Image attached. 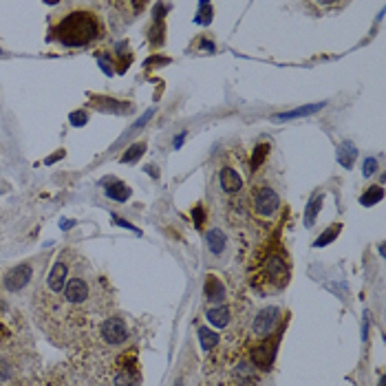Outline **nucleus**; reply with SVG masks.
Returning a JSON list of instances; mask_svg holds the SVG:
<instances>
[{"instance_id":"1","label":"nucleus","mask_w":386,"mask_h":386,"mask_svg":"<svg viewBox=\"0 0 386 386\" xmlns=\"http://www.w3.org/2000/svg\"><path fill=\"white\" fill-rule=\"evenodd\" d=\"M115 311V296L76 247H64L31 296V314L49 342L71 349L86 331Z\"/></svg>"},{"instance_id":"2","label":"nucleus","mask_w":386,"mask_h":386,"mask_svg":"<svg viewBox=\"0 0 386 386\" xmlns=\"http://www.w3.org/2000/svg\"><path fill=\"white\" fill-rule=\"evenodd\" d=\"M93 3H64L51 16L49 40L69 49L93 47L106 38L104 18Z\"/></svg>"},{"instance_id":"3","label":"nucleus","mask_w":386,"mask_h":386,"mask_svg":"<svg viewBox=\"0 0 386 386\" xmlns=\"http://www.w3.org/2000/svg\"><path fill=\"white\" fill-rule=\"evenodd\" d=\"M252 181V165L250 155L241 151H230L228 155H221L214 168V183L212 190L223 201L226 216L232 223H243L247 221L245 210V192Z\"/></svg>"},{"instance_id":"4","label":"nucleus","mask_w":386,"mask_h":386,"mask_svg":"<svg viewBox=\"0 0 386 386\" xmlns=\"http://www.w3.org/2000/svg\"><path fill=\"white\" fill-rule=\"evenodd\" d=\"M291 281V256L279 238L265 241L250 254L247 283L259 296H276Z\"/></svg>"},{"instance_id":"5","label":"nucleus","mask_w":386,"mask_h":386,"mask_svg":"<svg viewBox=\"0 0 386 386\" xmlns=\"http://www.w3.org/2000/svg\"><path fill=\"white\" fill-rule=\"evenodd\" d=\"M247 221L265 232L274 230L283 212V199L279 186L265 175H254L245 192Z\"/></svg>"},{"instance_id":"6","label":"nucleus","mask_w":386,"mask_h":386,"mask_svg":"<svg viewBox=\"0 0 386 386\" xmlns=\"http://www.w3.org/2000/svg\"><path fill=\"white\" fill-rule=\"evenodd\" d=\"M45 261H49V254H40L35 259L23 261L13 267L0 269V298H5L13 305L21 307L23 298H31L35 287H38V279L45 269Z\"/></svg>"},{"instance_id":"7","label":"nucleus","mask_w":386,"mask_h":386,"mask_svg":"<svg viewBox=\"0 0 386 386\" xmlns=\"http://www.w3.org/2000/svg\"><path fill=\"white\" fill-rule=\"evenodd\" d=\"M285 311L276 305L263 307L261 311L250 318V324L245 329V346L247 344H256V342H263L269 340L274 336H281V322H283Z\"/></svg>"},{"instance_id":"8","label":"nucleus","mask_w":386,"mask_h":386,"mask_svg":"<svg viewBox=\"0 0 386 386\" xmlns=\"http://www.w3.org/2000/svg\"><path fill=\"white\" fill-rule=\"evenodd\" d=\"M204 300H206V307H218V305L228 303L230 287H228L226 279H221L218 274L210 271L204 283Z\"/></svg>"},{"instance_id":"9","label":"nucleus","mask_w":386,"mask_h":386,"mask_svg":"<svg viewBox=\"0 0 386 386\" xmlns=\"http://www.w3.org/2000/svg\"><path fill=\"white\" fill-rule=\"evenodd\" d=\"M197 334H199V342H201V349L206 351V356L212 353L214 349L221 346V336L216 334V331H212L210 327L199 324V327H197Z\"/></svg>"},{"instance_id":"10","label":"nucleus","mask_w":386,"mask_h":386,"mask_svg":"<svg viewBox=\"0 0 386 386\" xmlns=\"http://www.w3.org/2000/svg\"><path fill=\"white\" fill-rule=\"evenodd\" d=\"M206 238H208V250H210L212 256H221V254L226 252V247H228V236H226V232L221 230V228H210L208 234H206Z\"/></svg>"},{"instance_id":"11","label":"nucleus","mask_w":386,"mask_h":386,"mask_svg":"<svg viewBox=\"0 0 386 386\" xmlns=\"http://www.w3.org/2000/svg\"><path fill=\"white\" fill-rule=\"evenodd\" d=\"M104 188H106V197L115 199V201H126L128 197H131V188L124 186L122 181H115V179L104 181Z\"/></svg>"},{"instance_id":"12","label":"nucleus","mask_w":386,"mask_h":386,"mask_svg":"<svg viewBox=\"0 0 386 386\" xmlns=\"http://www.w3.org/2000/svg\"><path fill=\"white\" fill-rule=\"evenodd\" d=\"M380 199H382V188H369V190H366V194L362 197V204L373 206L375 201H380Z\"/></svg>"},{"instance_id":"13","label":"nucleus","mask_w":386,"mask_h":386,"mask_svg":"<svg viewBox=\"0 0 386 386\" xmlns=\"http://www.w3.org/2000/svg\"><path fill=\"white\" fill-rule=\"evenodd\" d=\"M316 208H320V197H314L311 199V204H309V210H307V216H305V223L307 226H311L314 223V218H316Z\"/></svg>"},{"instance_id":"14","label":"nucleus","mask_w":386,"mask_h":386,"mask_svg":"<svg viewBox=\"0 0 386 386\" xmlns=\"http://www.w3.org/2000/svg\"><path fill=\"white\" fill-rule=\"evenodd\" d=\"M338 232H340V226H331V230H329V232H327L324 236H320V238H318V241H316L314 245H316V247H322V245H324V243H329V241H331V238H334V236H338Z\"/></svg>"},{"instance_id":"15","label":"nucleus","mask_w":386,"mask_h":386,"mask_svg":"<svg viewBox=\"0 0 386 386\" xmlns=\"http://www.w3.org/2000/svg\"><path fill=\"white\" fill-rule=\"evenodd\" d=\"M316 108H320V104H316V106H309V108H303V110H291V113H287V115H281V117H276V119H289V117H298V115H309V113H314Z\"/></svg>"},{"instance_id":"16","label":"nucleus","mask_w":386,"mask_h":386,"mask_svg":"<svg viewBox=\"0 0 386 386\" xmlns=\"http://www.w3.org/2000/svg\"><path fill=\"white\" fill-rule=\"evenodd\" d=\"M144 148H146L144 144H135L133 148L128 151V153H126V155H124L122 159H124V161H135V159H137V155H141V153H144Z\"/></svg>"},{"instance_id":"17","label":"nucleus","mask_w":386,"mask_h":386,"mask_svg":"<svg viewBox=\"0 0 386 386\" xmlns=\"http://www.w3.org/2000/svg\"><path fill=\"white\" fill-rule=\"evenodd\" d=\"M0 386H38V384H35V380H33V378H27V380H18V382L0 384Z\"/></svg>"},{"instance_id":"18","label":"nucleus","mask_w":386,"mask_h":386,"mask_svg":"<svg viewBox=\"0 0 386 386\" xmlns=\"http://www.w3.org/2000/svg\"><path fill=\"white\" fill-rule=\"evenodd\" d=\"M373 168H375V161H366V170H364V172L369 175V172H371Z\"/></svg>"}]
</instances>
